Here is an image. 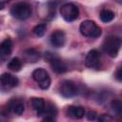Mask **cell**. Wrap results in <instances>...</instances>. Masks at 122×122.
<instances>
[{"label": "cell", "instance_id": "5bb4252c", "mask_svg": "<svg viewBox=\"0 0 122 122\" xmlns=\"http://www.w3.org/2000/svg\"><path fill=\"white\" fill-rule=\"evenodd\" d=\"M12 50V41L10 38H6L1 42L0 45V54L1 58L4 59L5 57H8L11 53Z\"/></svg>", "mask_w": 122, "mask_h": 122}, {"label": "cell", "instance_id": "4fadbf2b", "mask_svg": "<svg viewBox=\"0 0 122 122\" xmlns=\"http://www.w3.org/2000/svg\"><path fill=\"white\" fill-rule=\"evenodd\" d=\"M67 114L71 118L81 119L86 114V111L81 106H70L67 108Z\"/></svg>", "mask_w": 122, "mask_h": 122}, {"label": "cell", "instance_id": "6da1fadb", "mask_svg": "<svg viewBox=\"0 0 122 122\" xmlns=\"http://www.w3.org/2000/svg\"><path fill=\"white\" fill-rule=\"evenodd\" d=\"M121 44L122 41L119 37L114 35H109L104 39L102 43V49L110 57L115 58L118 55Z\"/></svg>", "mask_w": 122, "mask_h": 122}, {"label": "cell", "instance_id": "9c48e42d", "mask_svg": "<svg viewBox=\"0 0 122 122\" xmlns=\"http://www.w3.org/2000/svg\"><path fill=\"white\" fill-rule=\"evenodd\" d=\"M50 41H51V44L53 47H55V48H61V47H63L65 45V42H66L65 32L63 30H54L51 34Z\"/></svg>", "mask_w": 122, "mask_h": 122}, {"label": "cell", "instance_id": "7c38bea8", "mask_svg": "<svg viewBox=\"0 0 122 122\" xmlns=\"http://www.w3.org/2000/svg\"><path fill=\"white\" fill-rule=\"evenodd\" d=\"M57 114V109L55 108V106L51 103H47L46 107L43 111V112L41 113V115H43V120L46 121H53L55 120V115Z\"/></svg>", "mask_w": 122, "mask_h": 122}, {"label": "cell", "instance_id": "52a82bcc", "mask_svg": "<svg viewBox=\"0 0 122 122\" xmlns=\"http://www.w3.org/2000/svg\"><path fill=\"white\" fill-rule=\"evenodd\" d=\"M59 92L65 98H71L78 93L76 84L71 80H63L59 86Z\"/></svg>", "mask_w": 122, "mask_h": 122}, {"label": "cell", "instance_id": "7a4b0ae2", "mask_svg": "<svg viewBox=\"0 0 122 122\" xmlns=\"http://www.w3.org/2000/svg\"><path fill=\"white\" fill-rule=\"evenodd\" d=\"M10 14L18 20H26L31 15V7L26 2H18L11 6Z\"/></svg>", "mask_w": 122, "mask_h": 122}, {"label": "cell", "instance_id": "3957f363", "mask_svg": "<svg viewBox=\"0 0 122 122\" xmlns=\"http://www.w3.org/2000/svg\"><path fill=\"white\" fill-rule=\"evenodd\" d=\"M80 33L83 36L91 37V38H97L101 35V28L97 26V24L92 20H85L79 26Z\"/></svg>", "mask_w": 122, "mask_h": 122}, {"label": "cell", "instance_id": "603a6c76", "mask_svg": "<svg viewBox=\"0 0 122 122\" xmlns=\"http://www.w3.org/2000/svg\"><path fill=\"white\" fill-rule=\"evenodd\" d=\"M115 78H116L117 81L122 82V64H121V66L117 69V71H116V72H115Z\"/></svg>", "mask_w": 122, "mask_h": 122}, {"label": "cell", "instance_id": "7402d4cb", "mask_svg": "<svg viewBox=\"0 0 122 122\" xmlns=\"http://www.w3.org/2000/svg\"><path fill=\"white\" fill-rule=\"evenodd\" d=\"M87 118H88V120H92V121H93V120H95L96 118H97V113L94 112V111H89L88 112H87Z\"/></svg>", "mask_w": 122, "mask_h": 122}, {"label": "cell", "instance_id": "d4e9b609", "mask_svg": "<svg viewBox=\"0 0 122 122\" xmlns=\"http://www.w3.org/2000/svg\"><path fill=\"white\" fill-rule=\"evenodd\" d=\"M113 1H115V2H117L119 4H122V0H113Z\"/></svg>", "mask_w": 122, "mask_h": 122}, {"label": "cell", "instance_id": "5b68a950", "mask_svg": "<svg viewBox=\"0 0 122 122\" xmlns=\"http://www.w3.org/2000/svg\"><path fill=\"white\" fill-rule=\"evenodd\" d=\"M32 79L38 83V86L42 90L49 89L51 85V77L48 73V71L43 68L35 69L31 73Z\"/></svg>", "mask_w": 122, "mask_h": 122}, {"label": "cell", "instance_id": "ba28073f", "mask_svg": "<svg viewBox=\"0 0 122 122\" xmlns=\"http://www.w3.org/2000/svg\"><path fill=\"white\" fill-rule=\"evenodd\" d=\"M85 65L93 70H98L100 67V53L97 50H91L85 58Z\"/></svg>", "mask_w": 122, "mask_h": 122}, {"label": "cell", "instance_id": "277c9868", "mask_svg": "<svg viewBox=\"0 0 122 122\" xmlns=\"http://www.w3.org/2000/svg\"><path fill=\"white\" fill-rule=\"evenodd\" d=\"M60 14L67 22H72L78 18L79 9L72 3H66L60 7Z\"/></svg>", "mask_w": 122, "mask_h": 122}, {"label": "cell", "instance_id": "30bf717a", "mask_svg": "<svg viewBox=\"0 0 122 122\" xmlns=\"http://www.w3.org/2000/svg\"><path fill=\"white\" fill-rule=\"evenodd\" d=\"M8 110L10 112H13L14 114L21 115L25 111V106H24V103L22 100L13 98L8 103Z\"/></svg>", "mask_w": 122, "mask_h": 122}, {"label": "cell", "instance_id": "8fae6325", "mask_svg": "<svg viewBox=\"0 0 122 122\" xmlns=\"http://www.w3.org/2000/svg\"><path fill=\"white\" fill-rule=\"evenodd\" d=\"M1 84L3 87H6V88H15L18 86L19 80L16 76L10 73L5 72L1 75Z\"/></svg>", "mask_w": 122, "mask_h": 122}, {"label": "cell", "instance_id": "d6986e66", "mask_svg": "<svg viewBox=\"0 0 122 122\" xmlns=\"http://www.w3.org/2000/svg\"><path fill=\"white\" fill-rule=\"evenodd\" d=\"M111 107H112V112L115 114H117V115L122 114V100H120V99H113L111 102Z\"/></svg>", "mask_w": 122, "mask_h": 122}, {"label": "cell", "instance_id": "cb8c5ba5", "mask_svg": "<svg viewBox=\"0 0 122 122\" xmlns=\"http://www.w3.org/2000/svg\"><path fill=\"white\" fill-rule=\"evenodd\" d=\"M0 2H1V10L4 8V5L6 4V3H8V2H10V0H0Z\"/></svg>", "mask_w": 122, "mask_h": 122}, {"label": "cell", "instance_id": "9a60e30c", "mask_svg": "<svg viewBox=\"0 0 122 122\" xmlns=\"http://www.w3.org/2000/svg\"><path fill=\"white\" fill-rule=\"evenodd\" d=\"M30 104H31V107L32 109L36 112L37 115H41V113L43 112L45 107H46V103H45V100L41 97H33L31 98L30 100Z\"/></svg>", "mask_w": 122, "mask_h": 122}, {"label": "cell", "instance_id": "ffe728a7", "mask_svg": "<svg viewBox=\"0 0 122 122\" xmlns=\"http://www.w3.org/2000/svg\"><path fill=\"white\" fill-rule=\"evenodd\" d=\"M46 30H47V25H46L45 23H41V24L36 25V26L33 28L32 31H33V33H34L37 37H42V36L45 34Z\"/></svg>", "mask_w": 122, "mask_h": 122}, {"label": "cell", "instance_id": "8992f818", "mask_svg": "<svg viewBox=\"0 0 122 122\" xmlns=\"http://www.w3.org/2000/svg\"><path fill=\"white\" fill-rule=\"evenodd\" d=\"M45 58L46 60L50 63L52 71L56 73H64L68 71V67L67 65L64 63V61H62L57 55H55L52 52L47 51L45 53Z\"/></svg>", "mask_w": 122, "mask_h": 122}, {"label": "cell", "instance_id": "ac0fdd59", "mask_svg": "<svg viewBox=\"0 0 122 122\" xmlns=\"http://www.w3.org/2000/svg\"><path fill=\"white\" fill-rule=\"evenodd\" d=\"M114 18V12L110 10H103L100 12V19L104 23H109Z\"/></svg>", "mask_w": 122, "mask_h": 122}, {"label": "cell", "instance_id": "e0dca14e", "mask_svg": "<svg viewBox=\"0 0 122 122\" xmlns=\"http://www.w3.org/2000/svg\"><path fill=\"white\" fill-rule=\"evenodd\" d=\"M22 68V62L18 57H13L9 63H8V69L12 71H19Z\"/></svg>", "mask_w": 122, "mask_h": 122}, {"label": "cell", "instance_id": "44dd1931", "mask_svg": "<svg viewBox=\"0 0 122 122\" xmlns=\"http://www.w3.org/2000/svg\"><path fill=\"white\" fill-rule=\"evenodd\" d=\"M98 121H102V122H108V121H112V117L110 114H101L98 118Z\"/></svg>", "mask_w": 122, "mask_h": 122}, {"label": "cell", "instance_id": "2e32d148", "mask_svg": "<svg viewBox=\"0 0 122 122\" xmlns=\"http://www.w3.org/2000/svg\"><path fill=\"white\" fill-rule=\"evenodd\" d=\"M24 55H25L26 60L28 62H30V63H35L40 58L39 52L34 49H27V50H25L24 51Z\"/></svg>", "mask_w": 122, "mask_h": 122}]
</instances>
